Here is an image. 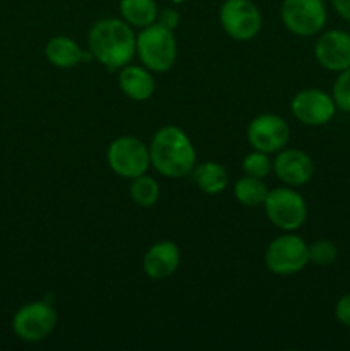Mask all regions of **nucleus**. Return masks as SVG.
Segmentation results:
<instances>
[{
	"mask_svg": "<svg viewBox=\"0 0 350 351\" xmlns=\"http://www.w3.org/2000/svg\"><path fill=\"white\" fill-rule=\"evenodd\" d=\"M273 170L277 177L290 187L307 184L314 175V163L311 156L301 149L281 151L273 161Z\"/></svg>",
	"mask_w": 350,
	"mask_h": 351,
	"instance_id": "obj_13",
	"label": "nucleus"
},
{
	"mask_svg": "<svg viewBox=\"0 0 350 351\" xmlns=\"http://www.w3.org/2000/svg\"><path fill=\"white\" fill-rule=\"evenodd\" d=\"M57 312L47 302H31L14 314L12 331L26 343L43 341L57 328Z\"/></svg>",
	"mask_w": 350,
	"mask_h": 351,
	"instance_id": "obj_7",
	"label": "nucleus"
},
{
	"mask_svg": "<svg viewBox=\"0 0 350 351\" xmlns=\"http://www.w3.org/2000/svg\"><path fill=\"white\" fill-rule=\"evenodd\" d=\"M263 206L268 219L283 232L301 228L307 218V204L304 197L290 187H277L268 192Z\"/></svg>",
	"mask_w": 350,
	"mask_h": 351,
	"instance_id": "obj_4",
	"label": "nucleus"
},
{
	"mask_svg": "<svg viewBox=\"0 0 350 351\" xmlns=\"http://www.w3.org/2000/svg\"><path fill=\"white\" fill-rule=\"evenodd\" d=\"M45 55L50 64L60 69H72L84 60V51L69 36L51 38L45 47Z\"/></svg>",
	"mask_w": 350,
	"mask_h": 351,
	"instance_id": "obj_16",
	"label": "nucleus"
},
{
	"mask_svg": "<svg viewBox=\"0 0 350 351\" xmlns=\"http://www.w3.org/2000/svg\"><path fill=\"white\" fill-rule=\"evenodd\" d=\"M151 165L167 178L187 177L196 167V149L191 139L175 125L156 130L150 144Z\"/></svg>",
	"mask_w": 350,
	"mask_h": 351,
	"instance_id": "obj_2",
	"label": "nucleus"
},
{
	"mask_svg": "<svg viewBox=\"0 0 350 351\" xmlns=\"http://www.w3.org/2000/svg\"><path fill=\"white\" fill-rule=\"evenodd\" d=\"M130 199L141 208H151L156 204L160 199V185L154 178L148 177L146 173L132 178V184L129 187Z\"/></svg>",
	"mask_w": 350,
	"mask_h": 351,
	"instance_id": "obj_20",
	"label": "nucleus"
},
{
	"mask_svg": "<svg viewBox=\"0 0 350 351\" xmlns=\"http://www.w3.org/2000/svg\"><path fill=\"white\" fill-rule=\"evenodd\" d=\"M316 60L331 72H342L350 67V33L342 29L326 31L314 47Z\"/></svg>",
	"mask_w": 350,
	"mask_h": 351,
	"instance_id": "obj_12",
	"label": "nucleus"
},
{
	"mask_svg": "<svg viewBox=\"0 0 350 351\" xmlns=\"http://www.w3.org/2000/svg\"><path fill=\"white\" fill-rule=\"evenodd\" d=\"M89 51L102 65L122 69L136 53V36L130 24L117 17L100 19L88 36Z\"/></svg>",
	"mask_w": 350,
	"mask_h": 351,
	"instance_id": "obj_1",
	"label": "nucleus"
},
{
	"mask_svg": "<svg viewBox=\"0 0 350 351\" xmlns=\"http://www.w3.org/2000/svg\"><path fill=\"white\" fill-rule=\"evenodd\" d=\"M290 137L288 123L280 115L263 113L253 119L247 127V141L256 151L263 153H277L283 149Z\"/></svg>",
	"mask_w": 350,
	"mask_h": 351,
	"instance_id": "obj_10",
	"label": "nucleus"
},
{
	"mask_svg": "<svg viewBox=\"0 0 350 351\" xmlns=\"http://www.w3.org/2000/svg\"><path fill=\"white\" fill-rule=\"evenodd\" d=\"M335 315L336 319H338L340 324L350 328V293L343 295V297L340 298L335 308Z\"/></svg>",
	"mask_w": 350,
	"mask_h": 351,
	"instance_id": "obj_24",
	"label": "nucleus"
},
{
	"mask_svg": "<svg viewBox=\"0 0 350 351\" xmlns=\"http://www.w3.org/2000/svg\"><path fill=\"white\" fill-rule=\"evenodd\" d=\"M220 23L230 38L249 41L259 33L263 17L253 0H225L220 7Z\"/></svg>",
	"mask_w": 350,
	"mask_h": 351,
	"instance_id": "obj_8",
	"label": "nucleus"
},
{
	"mask_svg": "<svg viewBox=\"0 0 350 351\" xmlns=\"http://www.w3.org/2000/svg\"><path fill=\"white\" fill-rule=\"evenodd\" d=\"M338 257V249L331 240H318L312 245H309V263H314L318 266H328L333 264Z\"/></svg>",
	"mask_w": 350,
	"mask_h": 351,
	"instance_id": "obj_22",
	"label": "nucleus"
},
{
	"mask_svg": "<svg viewBox=\"0 0 350 351\" xmlns=\"http://www.w3.org/2000/svg\"><path fill=\"white\" fill-rule=\"evenodd\" d=\"M333 99H335L336 108L350 113V67L340 72L333 84Z\"/></svg>",
	"mask_w": 350,
	"mask_h": 351,
	"instance_id": "obj_23",
	"label": "nucleus"
},
{
	"mask_svg": "<svg viewBox=\"0 0 350 351\" xmlns=\"http://www.w3.org/2000/svg\"><path fill=\"white\" fill-rule=\"evenodd\" d=\"M158 24L163 27H167V29L174 31L175 27L178 26V21H180V16H178V12L175 9H163L161 12H158V17H156Z\"/></svg>",
	"mask_w": 350,
	"mask_h": 351,
	"instance_id": "obj_25",
	"label": "nucleus"
},
{
	"mask_svg": "<svg viewBox=\"0 0 350 351\" xmlns=\"http://www.w3.org/2000/svg\"><path fill=\"white\" fill-rule=\"evenodd\" d=\"M191 175L196 187L209 195L220 194L229 185V173L222 165L215 163V161H205V163L198 165L192 168Z\"/></svg>",
	"mask_w": 350,
	"mask_h": 351,
	"instance_id": "obj_17",
	"label": "nucleus"
},
{
	"mask_svg": "<svg viewBox=\"0 0 350 351\" xmlns=\"http://www.w3.org/2000/svg\"><path fill=\"white\" fill-rule=\"evenodd\" d=\"M136 51L144 67L153 72H167L177 60V41L170 29L154 23L143 27L136 36Z\"/></svg>",
	"mask_w": 350,
	"mask_h": 351,
	"instance_id": "obj_3",
	"label": "nucleus"
},
{
	"mask_svg": "<svg viewBox=\"0 0 350 351\" xmlns=\"http://www.w3.org/2000/svg\"><path fill=\"white\" fill-rule=\"evenodd\" d=\"M119 86L127 98L134 101H144L151 98L154 93V79L150 74V69L139 65H129L120 69Z\"/></svg>",
	"mask_w": 350,
	"mask_h": 351,
	"instance_id": "obj_15",
	"label": "nucleus"
},
{
	"mask_svg": "<svg viewBox=\"0 0 350 351\" xmlns=\"http://www.w3.org/2000/svg\"><path fill=\"white\" fill-rule=\"evenodd\" d=\"M106 160H108L110 168L119 177L132 180V178L146 173L150 168V147L137 137L122 136L108 146Z\"/></svg>",
	"mask_w": 350,
	"mask_h": 351,
	"instance_id": "obj_6",
	"label": "nucleus"
},
{
	"mask_svg": "<svg viewBox=\"0 0 350 351\" xmlns=\"http://www.w3.org/2000/svg\"><path fill=\"white\" fill-rule=\"evenodd\" d=\"M242 168L246 171V175L256 178H264L271 171L273 165H271V160L268 158V153H263V151H256L247 154L242 161Z\"/></svg>",
	"mask_w": 350,
	"mask_h": 351,
	"instance_id": "obj_21",
	"label": "nucleus"
},
{
	"mask_svg": "<svg viewBox=\"0 0 350 351\" xmlns=\"http://www.w3.org/2000/svg\"><path fill=\"white\" fill-rule=\"evenodd\" d=\"M120 16L134 27H146L156 23L158 5L154 0H120Z\"/></svg>",
	"mask_w": 350,
	"mask_h": 351,
	"instance_id": "obj_18",
	"label": "nucleus"
},
{
	"mask_svg": "<svg viewBox=\"0 0 350 351\" xmlns=\"http://www.w3.org/2000/svg\"><path fill=\"white\" fill-rule=\"evenodd\" d=\"M331 5L347 23H350V0H331Z\"/></svg>",
	"mask_w": 350,
	"mask_h": 351,
	"instance_id": "obj_26",
	"label": "nucleus"
},
{
	"mask_svg": "<svg viewBox=\"0 0 350 351\" xmlns=\"http://www.w3.org/2000/svg\"><path fill=\"white\" fill-rule=\"evenodd\" d=\"M180 264V250L170 240L156 242L148 249L143 259V269L151 280H167Z\"/></svg>",
	"mask_w": 350,
	"mask_h": 351,
	"instance_id": "obj_14",
	"label": "nucleus"
},
{
	"mask_svg": "<svg viewBox=\"0 0 350 351\" xmlns=\"http://www.w3.org/2000/svg\"><path fill=\"white\" fill-rule=\"evenodd\" d=\"M335 99L321 89H304L292 99V113L305 125H325L335 115Z\"/></svg>",
	"mask_w": 350,
	"mask_h": 351,
	"instance_id": "obj_11",
	"label": "nucleus"
},
{
	"mask_svg": "<svg viewBox=\"0 0 350 351\" xmlns=\"http://www.w3.org/2000/svg\"><path fill=\"white\" fill-rule=\"evenodd\" d=\"M268 192H270V189L266 187L263 178L249 177V175L237 180L235 187H233L235 199L240 204L247 206V208H259V206H263L268 197Z\"/></svg>",
	"mask_w": 350,
	"mask_h": 351,
	"instance_id": "obj_19",
	"label": "nucleus"
},
{
	"mask_svg": "<svg viewBox=\"0 0 350 351\" xmlns=\"http://www.w3.org/2000/svg\"><path fill=\"white\" fill-rule=\"evenodd\" d=\"M172 2H175V3H180V2H184V0H172Z\"/></svg>",
	"mask_w": 350,
	"mask_h": 351,
	"instance_id": "obj_27",
	"label": "nucleus"
},
{
	"mask_svg": "<svg viewBox=\"0 0 350 351\" xmlns=\"http://www.w3.org/2000/svg\"><path fill=\"white\" fill-rule=\"evenodd\" d=\"M281 21L297 36H314L326 24V7L323 0H283Z\"/></svg>",
	"mask_w": 350,
	"mask_h": 351,
	"instance_id": "obj_9",
	"label": "nucleus"
},
{
	"mask_svg": "<svg viewBox=\"0 0 350 351\" xmlns=\"http://www.w3.org/2000/svg\"><path fill=\"white\" fill-rule=\"evenodd\" d=\"M309 245L297 235L277 237L268 245L264 254V264L271 273L278 276H292L307 266Z\"/></svg>",
	"mask_w": 350,
	"mask_h": 351,
	"instance_id": "obj_5",
	"label": "nucleus"
}]
</instances>
